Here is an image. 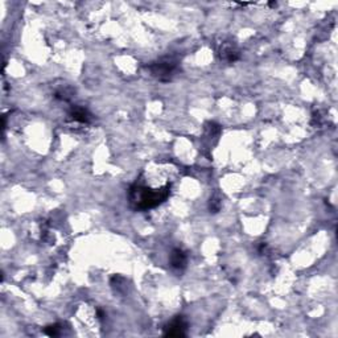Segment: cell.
<instances>
[{"label":"cell","mask_w":338,"mask_h":338,"mask_svg":"<svg viewBox=\"0 0 338 338\" xmlns=\"http://www.w3.org/2000/svg\"><path fill=\"white\" fill-rule=\"evenodd\" d=\"M169 195V187H164L163 189H148L145 187H140L138 184L132 185L130 189V201L131 205L136 210H147V209L155 208L161 202H164Z\"/></svg>","instance_id":"1"},{"label":"cell","mask_w":338,"mask_h":338,"mask_svg":"<svg viewBox=\"0 0 338 338\" xmlns=\"http://www.w3.org/2000/svg\"><path fill=\"white\" fill-rule=\"evenodd\" d=\"M152 75H155L160 81H168L173 75L176 70V62L173 61H160L149 66Z\"/></svg>","instance_id":"2"},{"label":"cell","mask_w":338,"mask_h":338,"mask_svg":"<svg viewBox=\"0 0 338 338\" xmlns=\"http://www.w3.org/2000/svg\"><path fill=\"white\" fill-rule=\"evenodd\" d=\"M188 322L182 316H177L165 326V336L168 337H184L187 336Z\"/></svg>","instance_id":"3"},{"label":"cell","mask_w":338,"mask_h":338,"mask_svg":"<svg viewBox=\"0 0 338 338\" xmlns=\"http://www.w3.org/2000/svg\"><path fill=\"white\" fill-rule=\"evenodd\" d=\"M169 262H170V266L176 269H184L187 267V254L180 250V248H174L170 252V256H169Z\"/></svg>","instance_id":"4"},{"label":"cell","mask_w":338,"mask_h":338,"mask_svg":"<svg viewBox=\"0 0 338 338\" xmlns=\"http://www.w3.org/2000/svg\"><path fill=\"white\" fill-rule=\"evenodd\" d=\"M70 117L73 121H79V123H89L91 121L90 113L83 107H73L70 111Z\"/></svg>","instance_id":"5"},{"label":"cell","mask_w":338,"mask_h":338,"mask_svg":"<svg viewBox=\"0 0 338 338\" xmlns=\"http://www.w3.org/2000/svg\"><path fill=\"white\" fill-rule=\"evenodd\" d=\"M45 334H48L50 337H56V336H60L61 332V326L58 324H54V325H49L45 328Z\"/></svg>","instance_id":"6"},{"label":"cell","mask_w":338,"mask_h":338,"mask_svg":"<svg viewBox=\"0 0 338 338\" xmlns=\"http://www.w3.org/2000/svg\"><path fill=\"white\" fill-rule=\"evenodd\" d=\"M209 208H210V210H212L213 213H217L218 210H219V208H221V202L214 198L210 199V205H209Z\"/></svg>","instance_id":"7"}]
</instances>
